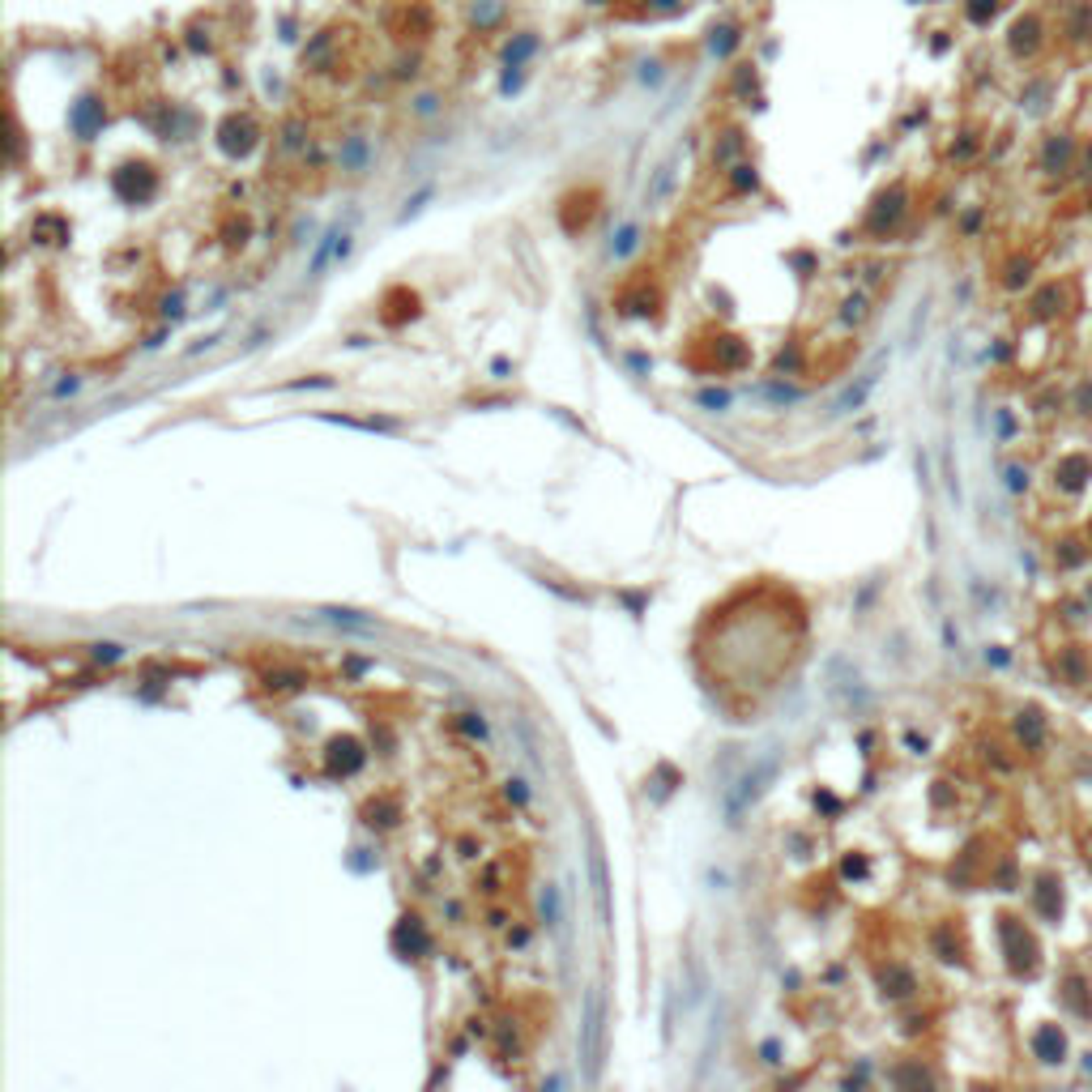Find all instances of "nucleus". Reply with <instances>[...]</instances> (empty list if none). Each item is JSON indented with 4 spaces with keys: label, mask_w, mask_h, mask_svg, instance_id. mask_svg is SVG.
<instances>
[{
    "label": "nucleus",
    "mask_w": 1092,
    "mask_h": 1092,
    "mask_svg": "<svg viewBox=\"0 0 1092 1092\" xmlns=\"http://www.w3.org/2000/svg\"><path fill=\"white\" fill-rule=\"evenodd\" d=\"M965 13H969V22L986 26V22L998 13V0H969V5H965Z\"/></svg>",
    "instance_id": "f03ea898"
},
{
    "label": "nucleus",
    "mask_w": 1092,
    "mask_h": 1092,
    "mask_svg": "<svg viewBox=\"0 0 1092 1092\" xmlns=\"http://www.w3.org/2000/svg\"><path fill=\"white\" fill-rule=\"evenodd\" d=\"M1037 35H1046V22L1037 18V13H1029V18H1020L1015 26H1011V51L1015 56H1033L1037 51Z\"/></svg>",
    "instance_id": "f257e3e1"
},
{
    "label": "nucleus",
    "mask_w": 1092,
    "mask_h": 1092,
    "mask_svg": "<svg viewBox=\"0 0 1092 1092\" xmlns=\"http://www.w3.org/2000/svg\"><path fill=\"white\" fill-rule=\"evenodd\" d=\"M324 614H329L333 624H351V628H363V624H367L359 610H324Z\"/></svg>",
    "instance_id": "20e7f679"
},
{
    "label": "nucleus",
    "mask_w": 1092,
    "mask_h": 1092,
    "mask_svg": "<svg viewBox=\"0 0 1092 1092\" xmlns=\"http://www.w3.org/2000/svg\"><path fill=\"white\" fill-rule=\"evenodd\" d=\"M529 51H533V35H521V39H517V43H512V47H508V51H504V60H508V68H521V60H525V56H529Z\"/></svg>",
    "instance_id": "7ed1b4c3"
}]
</instances>
